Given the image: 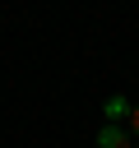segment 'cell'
Segmentation results:
<instances>
[{"instance_id":"cell-1","label":"cell","mask_w":139,"mask_h":148,"mask_svg":"<svg viewBox=\"0 0 139 148\" xmlns=\"http://www.w3.org/2000/svg\"><path fill=\"white\" fill-rule=\"evenodd\" d=\"M93 143H97V148H130V134H125L120 125H102Z\"/></svg>"},{"instance_id":"cell-2","label":"cell","mask_w":139,"mask_h":148,"mask_svg":"<svg viewBox=\"0 0 139 148\" xmlns=\"http://www.w3.org/2000/svg\"><path fill=\"white\" fill-rule=\"evenodd\" d=\"M102 116H107V125H120V120L130 116V102H125L120 92H111V97L102 102Z\"/></svg>"},{"instance_id":"cell-3","label":"cell","mask_w":139,"mask_h":148,"mask_svg":"<svg viewBox=\"0 0 139 148\" xmlns=\"http://www.w3.org/2000/svg\"><path fill=\"white\" fill-rule=\"evenodd\" d=\"M125 120H130V134L139 139V106H130V116H125Z\"/></svg>"}]
</instances>
